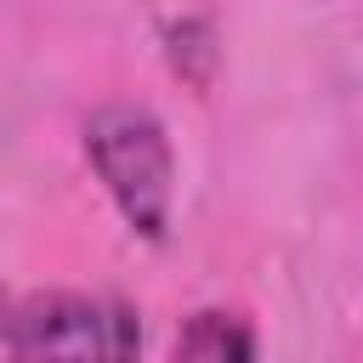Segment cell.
<instances>
[{
	"label": "cell",
	"instance_id": "3",
	"mask_svg": "<svg viewBox=\"0 0 363 363\" xmlns=\"http://www.w3.org/2000/svg\"><path fill=\"white\" fill-rule=\"evenodd\" d=\"M176 363H255V335L233 312H199L182 329Z\"/></svg>",
	"mask_w": 363,
	"mask_h": 363
},
{
	"label": "cell",
	"instance_id": "1",
	"mask_svg": "<svg viewBox=\"0 0 363 363\" xmlns=\"http://www.w3.org/2000/svg\"><path fill=\"white\" fill-rule=\"evenodd\" d=\"M136 318L119 301L28 295L6 312L11 363H136Z\"/></svg>",
	"mask_w": 363,
	"mask_h": 363
},
{
	"label": "cell",
	"instance_id": "2",
	"mask_svg": "<svg viewBox=\"0 0 363 363\" xmlns=\"http://www.w3.org/2000/svg\"><path fill=\"white\" fill-rule=\"evenodd\" d=\"M85 147H91L108 193L119 199L125 221L136 233L159 238L164 221H170V147H164V130L142 108H102L85 125Z\"/></svg>",
	"mask_w": 363,
	"mask_h": 363
}]
</instances>
